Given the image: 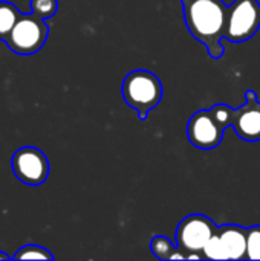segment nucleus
I'll return each instance as SVG.
<instances>
[{
	"label": "nucleus",
	"mask_w": 260,
	"mask_h": 261,
	"mask_svg": "<svg viewBox=\"0 0 260 261\" xmlns=\"http://www.w3.org/2000/svg\"><path fill=\"white\" fill-rule=\"evenodd\" d=\"M185 24L190 34L201 41L211 58L224 55L228 6L224 0H181Z\"/></svg>",
	"instance_id": "nucleus-1"
},
{
	"label": "nucleus",
	"mask_w": 260,
	"mask_h": 261,
	"mask_svg": "<svg viewBox=\"0 0 260 261\" xmlns=\"http://www.w3.org/2000/svg\"><path fill=\"white\" fill-rule=\"evenodd\" d=\"M123 98L129 107L138 112L141 119H146L162 99V84L159 78L149 70H132L126 75L121 86Z\"/></svg>",
	"instance_id": "nucleus-2"
},
{
	"label": "nucleus",
	"mask_w": 260,
	"mask_h": 261,
	"mask_svg": "<svg viewBox=\"0 0 260 261\" xmlns=\"http://www.w3.org/2000/svg\"><path fill=\"white\" fill-rule=\"evenodd\" d=\"M49 35V26L44 18L31 14H20L9 35L5 38V44L17 55H34L46 43Z\"/></svg>",
	"instance_id": "nucleus-3"
},
{
	"label": "nucleus",
	"mask_w": 260,
	"mask_h": 261,
	"mask_svg": "<svg viewBox=\"0 0 260 261\" xmlns=\"http://www.w3.org/2000/svg\"><path fill=\"white\" fill-rule=\"evenodd\" d=\"M260 28V5L257 0H234L228 8L225 38L244 43L254 37Z\"/></svg>",
	"instance_id": "nucleus-4"
},
{
	"label": "nucleus",
	"mask_w": 260,
	"mask_h": 261,
	"mask_svg": "<svg viewBox=\"0 0 260 261\" xmlns=\"http://www.w3.org/2000/svg\"><path fill=\"white\" fill-rule=\"evenodd\" d=\"M12 173L17 180L29 187H38L46 182L49 176V161L46 154L37 147H21L11 159Z\"/></svg>",
	"instance_id": "nucleus-5"
},
{
	"label": "nucleus",
	"mask_w": 260,
	"mask_h": 261,
	"mask_svg": "<svg viewBox=\"0 0 260 261\" xmlns=\"http://www.w3.org/2000/svg\"><path fill=\"white\" fill-rule=\"evenodd\" d=\"M216 232L218 226L211 219L202 214H192L181 220L176 229V243L178 248L182 249L185 254L202 252L207 242Z\"/></svg>",
	"instance_id": "nucleus-6"
},
{
	"label": "nucleus",
	"mask_w": 260,
	"mask_h": 261,
	"mask_svg": "<svg viewBox=\"0 0 260 261\" xmlns=\"http://www.w3.org/2000/svg\"><path fill=\"white\" fill-rule=\"evenodd\" d=\"M224 128L216 122L210 110L196 112L187 127V136L190 142L201 150H213L216 148L224 138Z\"/></svg>",
	"instance_id": "nucleus-7"
},
{
	"label": "nucleus",
	"mask_w": 260,
	"mask_h": 261,
	"mask_svg": "<svg viewBox=\"0 0 260 261\" xmlns=\"http://www.w3.org/2000/svg\"><path fill=\"white\" fill-rule=\"evenodd\" d=\"M231 127L242 141L257 142L260 141V102L245 101V104L234 110Z\"/></svg>",
	"instance_id": "nucleus-8"
},
{
	"label": "nucleus",
	"mask_w": 260,
	"mask_h": 261,
	"mask_svg": "<svg viewBox=\"0 0 260 261\" xmlns=\"http://www.w3.org/2000/svg\"><path fill=\"white\" fill-rule=\"evenodd\" d=\"M218 234L225 246L228 260H244L247 258V229L238 225H224L218 228Z\"/></svg>",
	"instance_id": "nucleus-9"
},
{
	"label": "nucleus",
	"mask_w": 260,
	"mask_h": 261,
	"mask_svg": "<svg viewBox=\"0 0 260 261\" xmlns=\"http://www.w3.org/2000/svg\"><path fill=\"white\" fill-rule=\"evenodd\" d=\"M20 11L15 8L14 3L0 0V40L5 41V38L9 35L11 29L14 28L15 21L20 17Z\"/></svg>",
	"instance_id": "nucleus-10"
},
{
	"label": "nucleus",
	"mask_w": 260,
	"mask_h": 261,
	"mask_svg": "<svg viewBox=\"0 0 260 261\" xmlns=\"http://www.w3.org/2000/svg\"><path fill=\"white\" fill-rule=\"evenodd\" d=\"M12 260H54L49 249L38 245H25L12 255Z\"/></svg>",
	"instance_id": "nucleus-11"
},
{
	"label": "nucleus",
	"mask_w": 260,
	"mask_h": 261,
	"mask_svg": "<svg viewBox=\"0 0 260 261\" xmlns=\"http://www.w3.org/2000/svg\"><path fill=\"white\" fill-rule=\"evenodd\" d=\"M202 255L207 260H228V254L218 232L207 242L202 249Z\"/></svg>",
	"instance_id": "nucleus-12"
},
{
	"label": "nucleus",
	"mask_w": 260,
	"mask_h": 261,
	"mask_svg": "<svg viewBox=\"0 0 260 261\" xmlns=\"http://www.w3.org/2000/svg\"><path fill=\"white\" fill-rule=\"evenodd\" d=\"M175 249L176 248L173 246V243L164 236H155L150 240V251L158 260H170V255Z\"/></svg>",
	"instance_id": "nucleus-13"
},
{
	"label": "nucleus",
	"mask_w": 260,
	"mask_h": 261,
	"mask_svg": "<svg viewBox=\"0 0 260 261\" xmlns=\"http://www.w3.org/2000/svg\"><path fill=\"white\" fill-rule=\"evenodd\" d=\"M58 9V0H31V12L48 20L55 15Z\"/></svg>",
	"instance_id": "nucleus-14"
},
{
	"label": "nucleus",
	"mask_w": 260,
	"mask_h": 261,
	"mask_svg": "<svg viewBox=\"0 0 260 261\" xmlns=\"http://www.w3.org/2000/svg\"><path fill=\"white\" fill-rule=\"evenodd\" d=\"M213 118L216 119V122L225 130L228 127H231L233 124V118H234V109H231L227 104H216L210 109Z\"/></svg>",
	"instance_id": "nucleus-15"
},
{
	"label": "nucleus",
	"mask_w": 260,
	"mask_h": 261,
	"mask_svg": "<svg viewBox=\"0 0 260 261\" xmlns=\"http://www.w3.org/2000/svg\"><path fill=\"white\" fill-rule=\"evenodd\" d=\"M247 258L260 260V226H253L247 229Z\"/></svg>",
	"instance_id": "nucleus-16"
}]
</instances>
